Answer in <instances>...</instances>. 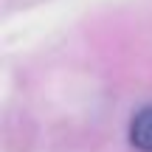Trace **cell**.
I'll use <instances>...</instances> for the list:
<instances>
[{
	"label": "cell",
	"mask_w": 152,
	"mask_h": 152,
	"mask_svg": "<svg viewBox=\"0 0 152 152\" xmlns=\"http://www.w3.org/2000/svg\"><path fill=\"white\" fill-rule=\"evenodd\" d=\"M130 141L138 152H152V104L141 107L130 121Z\"/></svg>",
	"instance_id": "cell-1"
}]
</instances>
